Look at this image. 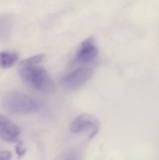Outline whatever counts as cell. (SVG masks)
Wrapping results in <instances>:
<instances>
[{"mask_svg": "<svg viewBox=\"0 0 159 160\" xmlns=\"http://www.w3.org/2000/svg\"><path fill=\"white\" fill-rule=\"evenodd\" d=\"M62 160H81V158L79 156V154L75 151H70L67 154H66V156L63 158Z\"/></svg>", "mask_w": 159, "mask_h": 160, "instance_id": "30bf717a", "label": "cell"}, {"mask_svg": "<svg viewBox=\"0 0 159 160\" xmlns=\"http://www.w3.org/2000/svg\"><path fill=\"white\" fill-rule=\"evenodd\" d=\"M19 60V54L15 52H0V68H9L13 67Z\"/></svg>", "mask_w": 159, "mask_h": 160, "instance_id": "ba28073f", "label": "cell"}, {"mask_svg": "<svg viewBox=\"0 0 159 160\" xmlns=\"http://www.w3.org/2000/svg\"><path fill=\"white\" fill-rule=\"evenodd\" d=\"M92 68L88 67H80L65 75L61 81V83L66 90L73 91L83 85L92 77Z\"/></svg>", "mask_w": 159, "mask_h": 160, "instance_id": "3957f363", "label": "cell"}, {"mask_svg": "<svg viewBox=\"0 0 159 160\" xmlns=\"http://www.w3.org/2000/svg\"><path fill=\"white\" fill-rule=\"evenodd\" d=\"M98 55V47L96 39L89 37L84 39L77 52L75 62L76 63H89L97 58Z\"/></svg>", "mask_w": 159, "mask_h": 160, "instance_id": "5b68a950", "label": "cell"}, {"mask_svg": "<svg viewBox=\"0 0 159 160\" xmlns=\"http://www.w3.org/2000/svg\"><path fill=\"white\" fill-rule=\"evenodd\" d=\"M12 28V17L8 13L0 14V41L7 40Z\"/></svg>", "mask_w": 159, "mask_h": 160, "instance_id": "52a82bcc", "label": "cell"}, {"mask_svg": "<svg viewBox=\"0 0 159 160\" xmlns=\"http://www.w3.org/2000/svg\"><path fill=\"white\" fill-rule=\"evenodd\" d=\"M0 160H11V153L9 151H1Z\"/></svg>", "mask_w": 159, "mask_h": 160, "instance_id": "8fae6325", "label": "cell"}, {"mask_svg": "<svg viewBox=\"0 0 159 160\" xmlns=\"http://www.w3.org/2000/svg\"><path fill=\"white\" fill-rule=\"evenodd\" d=\"M3 106L9 112L18 115L29 114L38 109V104L33 98L17 91H11L5 95Z\"/></svg>", "mask_w": 159, "mask_h": 160, "instance_id": "6da1fadb", "label": "cell"}, {"mask_svg": "<svg viewBox=\"0 0 159 160\" xmlns=\"http://www.w3.org/2000/svg\"><path fill=\"white\" fill-rule=\"evenodd\" d=\"M16 153H17L19 156H23L24 153H25V150L23 149V147H22L21 144H19V145L16 146Z\"/></svg>", "mask_w": 159, "mask_h": 160, "instance_id": "7c38bea8", "label": "cell"}, {"mask_svg": "<svg viewBox=\"0 0 159 160\" xmlns=\"http://www.w3.org/2000/svg\"><path fill=\"white\" fill-rule=\"evenodd\" d=\"M20 75L22 81L35 90L47 92L52 87V82L49 73L38 65L20 68Z\"/></svg>", "mask_w": 159, "mask_h": 160, "instance_id": "7a4b0ae2", "label": "cell"}, {"mask_svg": "<svg viewBox=\"0 0 159 160\" xmlns=\"http://www.w3.org/2000/svg\"><path fill=\"white\" fill-rule=\"evenodd\" d=\"M45 54L43 53H39V54H36L30 57H27L23 60H22L19 64V68H27V67H33V66H37L38 64H40L42 62V60L44 59Z\"/></svg>", "mask_w": 159, "mask_h": 160, "instance_id": "9c48e42d", "label": "cell"}, {"mask_svg": "<svg viewBox=\"0 0 159 160\" xmlns=\"http://www.w3.org/2000/svg\"><path fill=\"white\" fill-rule=\"evenodd\" d=\"M21 133L20 128L6 116L0 114V139L7 142L17 141Z\"/></svg>", "mask_w": 159, "mask_h": 160, "instance_id": "8992f818", "label": "cell"}, {"mask_svg": "<svg viewBox=\"0 0 159 160\" xmlns=\"http://www.w3.org/2000/svg\"><path fill=\"white\" fill-rule=\"evenodd\" d=\"M99 130L98 120L88 113H82L79 115L70 125V131L75 134L86 132L89 139H93Z\"/></svg>", "mask_w": 159, "mask_h": 160, "instance_id": "277c9868", "label": "cell"}]
</instances>
